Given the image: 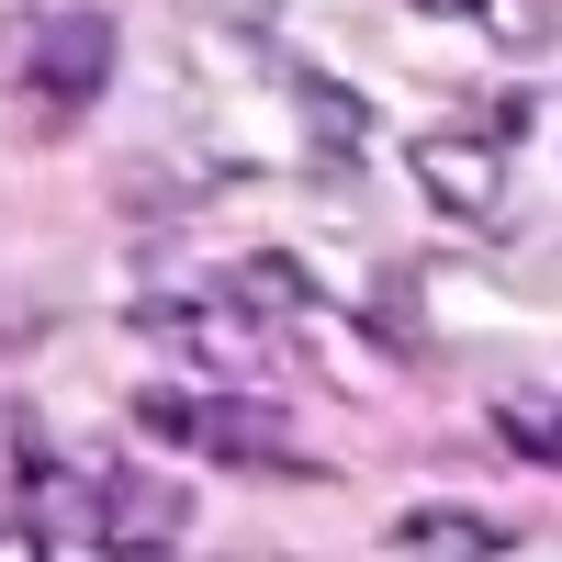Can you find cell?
I'll return each mask as SVG.
<instances>
[{
  "label": "cell",
  "mask_w": 562,
  "mask_h": 562,
  "mask_svg": "<svg viewBox=\"0 0 562 562\" xmlns=\"http://www.w3.org/2000/svg\"><path fill=\"white\" fill-rule=\"evenodd\" d=\"M405 169H416V192H428L450 225H473V237H506V225H518L506 147H495V135H473V124H428V135L405 147Z\"/></svg>",
  "instance_id": "cell-4"
},
{
  "label": "cell",
  "mask_w": 562,
  "mask_h": 562,
  "mask_svg": "<svg viewBox=\"0 0 562 562\" xmlns=\"http://www.w3.org/2000/svg\"><path fill=\"white\" fill-rule=\"evenodd\" d=\"M102 540L90 551H113V562H158V551H180L192 540V495H180L169 473H147V461H102Z\"/></svg>",
  "instance_id": "cell-5"
},
{
  "label": "cell",
  "mask_w": 562,
  "mask_h": 562,
  "mask_svg": "<svg viewBox=\"0 0 562 562\" xmlns=\"http://www.w3.org/2000/svg\"><path fill=\"white\" fill-rule=\"evenodd\" d=\"M383 551H461V562H495V551H529L506 518H484V506H405V518L383 529Z\"/></svg>",
  "instance_id": "cell-6"
},
{
  "label": "cell",
  "mask_w": 562,
  "mask_h": 562,
  "mask_svg": "<svg viewBox=\"0 0 562 562\" xmlns=\"http://www.w3.org/2000/svg\"><path fill=\"white\" fill-rule=\"evenodd\" d=\"M147 349H169V360H192V371H214V383H259V371L281 360V326L270 315H248L225 281H192V293H147L124 315Z\"/></svg>",
  "instance_id": "cell-3"
},
{
  "label": "cell",
  "mask_w": 562,
  "mask_h": 562,
  "mask_svg": "<svg viewBox=\"0 0 562 562\" xmlns=\"http://www.w3.org/2000/svg\"><path fill=\"white\" fill-rule=\"evenodd\" d=\"M203 281H225L248 315H270V326H304L315 315V281H304V259H281V248H248V259H225V270H203Z\"/></svg>",
  "instance_id": "cell-7"
},
{
  "label": "cell",
  "mask_w": 562,
  "mask_h": 562,
  "mask_svg": "<svg viewBox=\"0 0 562 562\" xmlns=\"http://www.w3.org/2000/svg\"><path fill=\"white\" fill-rule=\"evenodd\" d=\"M428 12L473 23L484 45H506V57H551V0H428Z\"/></svg>",
  "instance_id": "cell-8"
},
{
  "label": "cell",
  "mask_w": 562,
  "mask_h": 562,
  "mask_svg": "<svg viewBox=\"0 0 562 562\" xmlns=\"http://www.w3.org/2000/svg\"><path fill=\"white\" fill-rule=\"evenodd\" d=\"M371 326L394 360H428V315H416V270H371Z\"/></svg>",
  "instance_id": "cell-9"
},
{
  "label": "cell",
  "mask_w": 562,
  "mask_h": 562,
  "mask_svg": "<svg viewBox=\"0 0 562 562\" xmlns=\"http://www.w3.org/2000/svg\"><path fill=\"white\" fill-rule=\"evenodd\" d=\"M135 428L169 439V450H214V461H237V473H304V484H315V461L293 450L281 405H259V394H180V383H147V394H135Z\"/></svg>",
  "instance_id": "cell-2"
},
{
  "label": "cell",
  "mask_w": 562,
  "mask_h": 562,
  "mask_svg": "<svg viewBox=\"0 0 562 562\" xmlns=\"http://www.w3.org/2000/svg\"><path fill=\"white\" fill-rule=\"evenodd\" d=\"M113 57H124V34H113V12H102V0H57V12H34L12 90H23V113L57 135V124H79V113L113 90Z\"/></svg>",
  "instance_id": "cell-1"
},
{
  "label": "cell",
  "mask_w": 562,
  "mask_h": 562,
  "mask_svg": "<svg viewBox=\"0 0 562 562\" xmlns=\"http://www.w3.org/2000/svg\"><path fill=\"white\" fill-rule=\"evenodd\" d=\"M495 439L518 450L529 473H562V416H551V405H529V394H506V405H495Z\"/></svg>",
  "instance_id": "cell-10"
}]
</instances>
